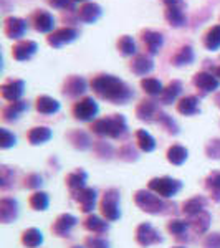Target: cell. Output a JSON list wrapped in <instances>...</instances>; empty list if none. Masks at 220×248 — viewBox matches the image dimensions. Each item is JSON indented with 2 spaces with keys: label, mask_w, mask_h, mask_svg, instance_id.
<instances>
[{
  "label": "cell",
  "mask_w": 220,
  "mask_h": 248,
  "mask_svg": "<svg viewBox=\"0 0 220 248\" xmlns=\"http://www.w3.org/2000/svg\"><path fill=\"white\" fill-rule=\"evenodd\" d=\"M90 86L98 98L113 103V105H127L134 98L133 88L113 75H96L91 78Z\"/></svg>",
  "instance_id": "1"
},
{
  "label": "cell",
  "mask_w": 220,
  "mask_h": 248,
  "mask_svg": "<svg viewBox=\"0 0 220 248\" xmlns=\"http://www.w3.org/2000/svg\"><path fill=\"white\" fill-rule=\"evenodd\" d=\"M90 129L93 131L94 134L103 136V138L119 139L127 133V123L123 114H111V116H108V118L94 119V121L91 123Z\"/></svg>",
  "instance_id": "2"
},
{
  "label": "cell",
  "mask_w": 220,
  "mask_h": 248,
  "mask_svg": "<svg viewBox=\"0 0 220 248\" xmlns=\"http://www.w3.org/2000/svg\"><path fill=\"white\" fill-rule=\"evenodd\" d=\"M134 201L139 209L153 215L166 214V212H169L171 209H174V205L164 202L159 195L153 194V190H138L134 195Z\"/></svg>",
  "instance_id": "3"
},
{
  "label": "cell",
  "mask_w": 220,
  "mask_h": 248,
  "mask_svg": "<svg viewBox=\"0 0 220 248\" xmlns=\"http://www.w3.org/2000/svg\"><path fill=\"white\" fill-rule=\"evenodd\" d=\"M29 23L31 25V29L38 33H47L50 35L51 31L55 30V25H57V20H55L53 14H50L48 10L43 9H37L30 14L29 17Z\"/></svg>",
  "instance_id": "4"
},
{
  "label": "cell",
  "mask_w": 220,
  "mask_h": 248,
  "mask_svg": "<svg viewBox=\"0 0 220 248\" xmlns=\"http://www.w3.org/2000/svg\"><path fill=\"white\" fill-rule=\"evenodd\" d=\"M98 111H99V106L96 103L94 98L91 96H85V98L78 99L77 103L71 108V113H73L75 119L78 121H93V119L98 116Z\"/></svg>",
  "instance_id": "5"
},
{
  "label": "cell",
  "mask_w": 220,
  "mask_h": 248,
  "mask_svg": "<svg viewBox=\"0 0 220 248\" xmlns=\"http://www.w3.org/2000/svg\"><path fill=\"white\" fill-rule=\"evenodd\" d=\"M147 187H149V190H153L154 194L167 199V197H173V195H175L182 189V182L175 181L173 177H156V179H151Z\"/></svg>",
  "instance_id": "6"
},
{
  "label": "cell",
  "mask_w": 220,
  "mask_h": 248,
  "mask_svg": "<svg viewBox=\"0 0 220 248\" xmlns=\"http://www.w3.org/2000/svg\"><path fill=\"white\" fill-rule=\"evenodd\" d=\"M79 37V30L77 27L65 25L62 29H55L50 35L47 37V43L53 48H62L65 45H70L75 40Z\"/></svg>",
  "instance_id": "7"
},
{
  "label": "cell",
  "mask_w": 220,
  "mask_h": 248,
  "mask_svg": "<svg viewBox=\"0 0 220 248\" xmlns=\"http://www.w3.org/2000/svg\"><path fill=\"white\" fill-rule=\"evenodd\" d=\"M139 42H141L144 51L147 55H151V57H154L164 46V33L151 29H142L139 31Z\"/></svg>",
  "instance_id": "8"
},
{
  "label": "cell",
  "mask_w": 220,
  "mask_h": 248,
  "mask_svg": "<svg viewBox=\"0 0 220 248\" xmlns=\"http://www.w3.org/2000/svg\"><path fill=\"white\" fill-rule=\"evenodd\" d=\"M99 209H101V214L105 215V218L110 220V222H114V220L121 217V212H119V190H106L101 199V203H99Z\"/></svg>",
  "instance_id": "9"
},
{
  "label": "cell",
  "mask_w": 220,
  "mask_h": 248,
  "mask_svg": "<svg viewBox=\"0 0 220 248\" xmlns=\"http://www.w3.org/2000/svg\"><path fill=\"white\" fill-rule=\"evenodd\" d=\"M29 30V20L10 15L3 20V35L10 40H20Z\"/></svg>",
  "instance_id": "10"
},
{
  "label": "cell",
  "mask_w": 220,
  "mask_h": 248,
  "mask_svg": "<svg viewBox=\"0 0 220 248\" xmlns=\"http://www.w3.org/2000/svg\"><path fill=\"white\" fill-rule=\"evenodd\" d=\"M192 85L197 88L202 94H209L220 88V79L215 75L209 73V71H197L192 77Z\"/></svg>",
  "instance_id": "11"
},
{
  "label": "cell",
  "mask_w": 220,
  "mask_h": 248,
  "mask_svg": "<svg viewBox=\"0 0 220 248\" xmlns=\"http://www.w3.org/2000/svg\"><path fill=\"white\" fill-rule=\"evenodd\" d=\"M38 51V45L37 42L33 40H18L14 46H12V57H14L15 62L23 63V62H29L37 55Z\"/></svg>",
  "instance_id": "12"
},
{
  "label": "cell",
  "mask_w": 220,
  "mask_h": 248,
  "mask_svg": "<svg viewBox=\"0 0 220 248\" xmlns=\"http://www.w3.org/2000/svg\"><path fill=\"white\" fill-rule=\"evenodd\" d=\"M23 91H25V83L23 79H18V78H10L0 86V93H2V98L9 103H15V101H20L22 98Z\"/></svg>",
  "instance_id": "13"
},
{
  "label": "cell",
  "mask_w": 220,
  "mask_h": 248,
  "mask_svg": "<svg viewBox=\"0 0 220 248\" xmlns=\"http://www.w3.org/2000/svg\"><path fill=\"white\" fill-rule=\"evenodd\" d=\"M103 15V9L101 5H98L96 2H85L77 9V17L78 22L86 23V25H91V23H96Z\"/></svg>",
  "instance_id": "14"
},
{
  "label": "cell",
  "mask_w": 220,
  "mask_h": 248,
  "mask_svg": "<svg viewBox=\"0 0 220 248\" xmlns=\"http://www.w3.org/2000/svg\"><path fill=\"white\" fill-rule=\"evenodd\" d=\"M88 91V81L83 77L71 75L63 81V94L68 98H78Z\"/></svg>",
  "instance_id": "15"
},
{
  "label": "cell",
  "mask_w": 220,
  "mask_h": 248,
  "mask_svg": "<svg viewBox=\"0 0 220 248\" xmlns=\"http://www.w3.org/2000/svg\"><path fill=\"white\" fill-rule=\"evenodd\" d=\"M136 240L141 247H149L154 245V243H161L162 237L151 223H141L136 230Z\"/></svg>",
  "instance_id": "16"
},
{
  "label": "cell",
  "mask_w": 220,
  "mask_h": 248,
  "mask_svg": "<svg viewBox=\"0 0 220 248\" xmlns=\"http://www.w3.org/2000/svg\"><path fill=\"white\" fill-rule=\"evenodd\" d=\"M129 70L138 77H146L154 70V60L147 53H138L129 62Z\"/></svg>",
  "instance_id": "17"
},
{
  "label": "cell",
  "mask_w": 220,
  "mask_h": 248,
  "mask_svg": "<svg viewBox=\"0 0 220 248\" xmlns=\"http://www.w3.org/2000/svg\"><path fill=\"white\" fill-rule=\"evenodd\" d=\"M159 113H161V109H159V106L156 105V101H153V99H142V101L136 106V116H138V119L146 121V123L157 121Z\"/></svg>",
  "instance_id": "18"
},
{
  "label": "cell",
  "mask_w": 220,
  "mask_h": 248,
  "mask_svg": "<svg viewBox=\"0 0 220 248\" xmlns=\"http://www.w3.org/2000/svg\"><path fill=\"white\" fill-rule=\"evenodd\" d=\"M75 201L79 203V209L83 212H91L96 205V190L91 189V187H85V189L73 192Z\"/></svg>",
  "instance_id": "19"
},
{
  "label": "cell",
  "mask_w": 220,
  "mask_h": 248,
  "mask_svg": "<svg viewBox=\"0 0 220 248\" xmlns=\"http://www.w3.org/2000/svg\"><path fill=\"white\" fill-rule=\"evenodd\" d=\"M164 18L173 29H182L187 25V17L184 7H166L164 10Z\"/></svg>",
  "instance_id": "20"
},
{
  "label": "cell",
  "mask_w": 220,
  "mask_h": 248,
  "mask_svg": "<svg viewBox=\"0 0 220 248\" xmlns=\"http://www.w3.org/2000/svg\"><path fill=\"white\" fill-rule=\"evenodd\" d=\"M27 109H29V101H25V99L9 103V105L2 109V119L7 123H14V121H17L20 118V114L25 113Z\"/></svg>",
  "instance_id": "21"
},
{
  "label": "cell",
  "mask_w": 220,
  "mask_h": 248,
  "mask_svg": "<svg viewBox=\"0 0 220 248\" xmlns=\"http://www.w3.org/2000/svg\"><path fill=\"white\" fill-rule=\"evenodd\" d=\"M77 222H78L77 217H73L71 214H62L57 220H55L51 230H53V233L58 235V237H66V235L71 232V229L77 225Z\"/></svg>",
  "instance_id": "22"
},
{
  "label": "cell",
  "mask_w": 220,
  "mask_h": 248,
  "mask_svg": "<svg viewBox=\"0 0 220 248\" xmlns=\"http://www.w3.org/2000/svg\"><path fill=\"white\" fill-rule=\"evenodd\" d=\"M195 60V53H194V48L190 45H182L177 48V51L173 55V58H171V63H173L174 66H189L194 63Z\"/></svg>",
  "instance_id": "23"
},
{
  "label": "cell",
  "mask_w": 220,
  "mask_h": 248,
  "mask_svg": "<svg viewBox=\"0 0 220 248\" xmlns=\"http://www.w3.org/2000/svg\"><path fill=\"white\" fill-rule=\"evenodd\" d=\"M18 217V203L14 199H2L0 201V222L10 223Z\"/></svg>",
  "instance_id": "24"
},
{
  "label": "cell",
  "mask_w": 220,
  "mask_h": 248,
  "mask_svg": "<svg viewBox=\"0 0 220 248\" xmlns=\"http://www.w3.org/2000/svg\"><path fill=\"white\" fill-rule=\"evenodd\" d=\"M202 45L209 51H219L220 50V23L212 25L202 33Z\"/></svg>",
  "instance_id": "25"
},
{
  "label": "cell",
  "mask_w": 220,
  "mask_h": 248,
  "mask_svg": "<svg viewBox=\"0 0 220 248\" xmlns=\"http://www.w3.org/2000/svg\"><path fill=\"white\" fill-rule=\"evenodd\" d=\"M181 93H182V83L179 79H173V81H169L164 86L162 94L159 96V101L162 105H171V103H174L181 96Z\"/></svg>",
  "instance_id": "26"
},
{
  "label": "cell",
  "mask_w": 220,
  "mask_h": 248,
  "mask_svg": "<svg viewBox=\"0 0 220 248\" xmlns=\"http://www.w3.org/2000/svg\"><path fill=\"white\" fill-rule=\"evenodd\" d=\"M35 109H37L40 114L50 116L60 111V103L55 98H51V96L43 94V96H38L37 101H35Z\"/></svg>",
  "instance_id": "27"
},
{
  "label": "cell",
  "mask_w": 220,
  "mask_h": 248,
  "mask_svg": "<svg viewBox=\"0 0 220 248\" xmlns=\"http://www.w3.org/2000/svg\"><path fill=\"white\" fill-rule=\"evenodd\" d=\"M177 111L184 116H194L201 113V108H199V98L197 96H182L177 101Z\"/></svg>",
  "instance_id": "28"
},
{
  "label": "cell",
  "mask_w": 220,
  "mask_h": 248,
  "mask_svg": "<svg viewBox=\"0 0 220 248\" xmlns=\"http://www.w3.org/2000/svg\"><path fill=\"white\" fill-rule=\"evenodd\" d=\"M51 136H53V133H51L50 127L37 126V127H31V129L29 131L27 139H29V142L31 144V146H38V144H45L47 141H50Z\"/></svg>",
  "instance_id": "29"
},
{
  "label": "cell",
  "mask_w": 220,
  "mask_h": 248,
  "mask_svg": "<svg viewBox=\"0 0 220 248\" xmlns=\"http://www.w3.org/2000/svg\"><path fill=\"white\" fill-rule=\"evenodd\" d=\"M116 48L123 57H136L138 55V45L131 35H121L116 40Z\"/></svg>",
  "instance_id": "30"
},
{
  "label": "cell",
  "mask_w": 220,
  "mask_h": 248,
  "mask_svg": "<svg viewBox=\"0 0 220 248\" xmlns=\"http://www.w3.org/2000/svg\"><path fill=\"white\" fill-rule=\"evenodd\" d=\"M190 227H192V230H194L195 233H199V235L205 233V232L209 230V227H210V214H209V212H205V210H202V212H199V214L192 215V217H190Z\"/></svg>",
  "instance_id": "31"
},
{
  "label": "cell",
  "mask_w": 220,
  "mask_h": 248,
  "mask_svg": "<svg viewBox=\"0 0 220 248\" xmlns=\"http://www.w3.org/2000/svg\"><path fill=\"white\" fill-rule=\"evenodd\" d=\"M136 142H138L139 149L144 151V153H153L156 149V139L146 129L136 131Z\"/></svg>",
  "instance_id": "32"
},
{
  "label": "cell",
  "mask_w": 220,
  "mask_h": 248,
  "mask_svg": "<svg viewBox=\"0 0 220 248\" xmlns=\"http://www.w3.org/2000/svg\"><path fill=\"white\" fill-rule=\"evenodd\" d=\"M139 85H141L144 93L149 94V96H161V94H162V91H164L162 83L159 81L157 78H154V77H146V78H142Z\"/></svg>",
  "instance_id": "33"
},
{
  "label": "cell",
  "mask_w": 220,
  "mask_h": 248,
  "mask_svg": "<svg viewBox=\"0 0 220 248\" xmlns=\"http://www.w3.org/2000/svg\"><path fill=\"white\" fill-rule=\"evenodd\" d=\"M187 155H189L187 149L184 146H179V144H174L167 149V161L174 164V166H181V164L186 162Z\"/></svg>",
  "instance_id": "34"
},
{
  "label": "cell",
  "mask_w": 220,
  "mask_h": 248,
  "mask_svg": "<svg viewBox=\"0 0 220 248\" xmlns=\"http://www.w3.org/2000/svg\"><path fill=\"white\" fill-rule=\"evenodd\" d=\"M85 227L90 232H93V233H106L108 232V223L106 220H103L101 217H98V215H88L86 220H85Z\"/></svg>",
  "instance_id": "35"
},
{
  "label": "cell",
  "mask_w": 220,
  "mask_h": 248,
  "mask_svg": "<svg viewBox=\"0 0 220 248\" xmlns=\"http://www.w3.org/2000/svg\"><path fill=\"white\" fill-rule=\"evenodd\" d=\"M22 243L29 248H37L43 243V235L38 229H29L23 232L22 235Z\"/></svg>",
  "instance_id": "36"
},
{
  "label": "cell",
  "mask_w": 220,
  "mask_h": 248,
  "mask_svg": "<svg viewBox=\"0 0 220 248\" xmlns=\"http://www.w3.org/2000/svg\"><path fill=\"white\" fill-rule=\"evenodd\" d=\"M86 179H88V175H86L85 170H77V172H73V174L68 175L66 184H68V187H70L71 192H78V190L85 189Z\"/></svg>",
  "instance_id": "37"
},
{
  "label": "cell",
  "mask_w": 220,
  "mask_h": 248,
  "mask_svg": "<svg viewBox=\"0 0 220 248\" xmlns=\"http://www.w3.org/2000/svg\"><path fill=\"white\" fill-rule=\"evenodd\" d=\"M205 199L204 197H192L189 199L186 203H184V214L189 215V217H192V215L199 214V212H202L204 209H205Z\"/></svg>",
  "instance_id": "38"
},
{
  "label": "cell",
  "mask_w": 220,
  "mask_h": 248,
  "mask_svg": "<svg viewBox=\"0 0 220 248\" xmlns=\"http://www.w3.org/2000/svg\"><path fill=\"white\" fill-rule=\"evenodd\" d=\"M48 203H50V199L45 192H35L30 197V207L33 210H47Z\"/></svg>",
  "instance_id": "39"
},
{
  "label": "cell",
  "mask_w": 220,
  "mask_h": 248,
  "mask_svg": "<svg viewBox=\"0 0 220 248\" xmlns=\"http://www.w3.org/2000/svg\"><path fill=\"white\" fill-rule=\"evenodd\" d=\"M205 186L212 192L215 201H220V172H212L209 177L205 179Z\"/></svg>",
  "instance_id": "40"
},
{
  "label": "cell",
  "mask_w": 220,
  "mask_h": 248,
  "mask_svg": "<svg viewBox=\"0 0 220 248\" xmlns=\"http://www.w3.org/2000/svg\"><path fill=\"white\" fill-rule=\"evenodd\" d=\"M70 141L73 142V146L77 147V149H88L90 147V138H88L86 133H83V131H73V133L70 134Z\"/></svg>",
  "instance_id": "41"
},
{
  "label": "cell",
  "mask_w": 220,
  "mask_h": 248,
  "mask_svg": "<svg viewBox=\"0 0 220 248\" xmlns=\"http://www.w3.org/2000/svg\"><path fill=\"white\" fill-rule=\"evenodd\" d=\"M157 123L161 124V126L164 127V129H167L171 134H177L179 133V126L175 124V121L173 118H171L169 114H166L164 111H161L157 116Z\"/></svg>",
  "instance_id": "42"
},
{
  "label": "cell",
  "mask_w": 220,
  "mask_h": 248,
  "mask_svg": "<svg viewBox=\"0 0 220 248\" xmlns=\"http://www.w3.org/2000/svg\"><path fill=\"white\" fill-rule=\"evenodd\" d=\"M167 230L173 235H175V237L184 238V235H186V232H187V223L182 222V220H171V222L167 223Z\"/></svg>",
  "instance_id": "43"
},
{
  "label": "cell",
  "mask_w": 220,
  "mask_h": 248,
  "mask_svg": "<svg viewBox=\"0 0 220 248\" xmlns=\"http://www.w3.org/2000/svg\"><path fill=\"white\" fill-rule=\"evenodd\" d=\"M47 3L50 7H53V9L57 10H62V12H77L75 9V0H47Z\"/></svg>",
  "instance_id": "44"
},
{
  "label": "cell",
  "mask_w": 220,
  "mask_h": 248,
  "mask_svg": "<svg viewBox=\"0 0 220 248\" xmlns=\"http://www.w3.org/2000/svg\"><path fill=\"white\" fill-rule=\"evenodd\" d=\"M17 144V138L10 133L9 129H0V147L2 149H9V147H14Z\"/></svg>",
  "instance_id": "45"
},
{
  "label": "cell",
  "mask_w": 220,
  "mask_h": 248,
  "mask_svg": "<svg viewBox=\"0 0 220 248\" xmlns=\"http://www.w3.org/2000/svg\"><path fill=\"white\" fill-rule=\"evenodd\" d=\"M10 182H14V170H10L7 166H2L0 167V187L7 189Z\"/></svg>",
  "instance_id": "46"
},
{
  "label": "cell",
  "mask_w": 220,
  "mask_h": 248,
  "mask_svg": "<svg viewBox=\"0 0 220 248\" xmlns=\"http://www.w3.org/2000/svg\"><path fill=\"white\" fill-rule=\"evenodd\" d=\"M205 154L210 159H220V139H212L205 146Z\"/></svg>",
  "instance_id": "47"
},
{
  "label": "cell",
  "mask_w": 220,
  "mask_h": 248,
  "mask_svg": "<svg viewBox=\"0 0 220 248\" xmlns=\"http://www.w3.org/2000/svg\"><path fill=\"white\" fill-rule=\"evenodd\" d=\"M85 245L86 248H110V243L101 237H88Z\"/></svg>",
  "instance_id": "48"
},
{
  "label": "cell",
  "mask_w": 220,
  "mask_h": 248,
  "mask_svg": "<svg viewBox=\"0 0 220 248\" xmlns=\"http://www.w3.org/2000/svg\"><path fill=\"white\" fill-rule=\"evenodd\" d=\"M42 186V177L38 174H30L25 179V187L27 189H38Z\"/></svg>",
  "instance_id": "49"
},
{
  "label": "cell",
  "mask_w": 220,
  "mask_h": 248,
  "mask_svg": "<svg viewBox=\"0 0 220 248\" xmlns=\"http://www.w3.org/2000/svg\"><path fill=\"white\" fill-rule=\"evenodd\" d=\"M204 248H220V233H210L204 240Z\"/></svg>",
  "instance_id": "50"
},
{
  "label": "cell",
  "mask_w": 220,
  "mask_h": 248,
  "mask_svg": "<svg viewBox=\"0 0 220 248\" xmlns=\"http://www.w3.org/2000/svg\"><path fill=\"white\" fill-rule=\"evenodd\" d=\"M119 155H121V157H125V159H127V161H136V159H138V154H136V151L131 146H125V147H123V149L119 151Z\"/></svg>",
  "instance_id": "51"
},
{
  "label": "cell",
  "mask_w": 220,
  "mask_h": 248,
  "mask_svg": "<svg viewBox=\"0 0 220 248\" xmlns=\"http://www.w3.org/2000/svg\"><path fill=\"white\" fill-rule=\"evenodd\" d=\"M166 7H184V0H161Z\"/></svg>",
  "instance_id": "52"
},
{
  "label": "cell",
  "mask_w": 220,
  "mask_h": 248,
  "mask_svg": "<svg viewBox=\"0 0 220 248\" xmlns=\"http://www.w3.org/2000/svg\"><path fill=\"white\" fill-rule=\"evenodd\" d=\"M214 71H215V77H217V78L220 79V66H217V68H215Z\"/></svg>",
  "instance_id": "53"
},
{
  "label": "cell",
  "mask_w": 220,
  "mask_h": 248,
  "mask_svg": "<svg viewBox=\"0 0 220 248\" xmlns=\"http://www.w3.org/2000/svg\"><path fill=\"white\" fill-rule=\"evenodd\" d=\"M85 2H90V0H75V3H85Z\"/></svg>",
  "instance_id": "54"
},
{
  "label": "cell",
  "mask_w": 220,
  "mask_h": 248,
  "mask_svg": "<svg viewBox=\"0 0 220 248\" xmlns=\"http://www.w3.org/2000/svg\"><path fill=\"white\" fill-rule=\"evenodd\" d=\"M71 248H83V247H78V245H77V247H71Z\"/></svg>",
  "instance_id": "55"
},
{
  "label": "cell",
  "mask_w": 220,
  "mask_h": 248,
  "mask_svg": "<svg viewBox=\"0 0 220 248\" xmlns=\"http://www.w3.org/2000/svg\"><path fill=\"white\" fill-rule=\"evenodd\" d=\"M175 248H182V247H175Z\"/></svg>",
  "instance_id": "56"
}]
</instances>
